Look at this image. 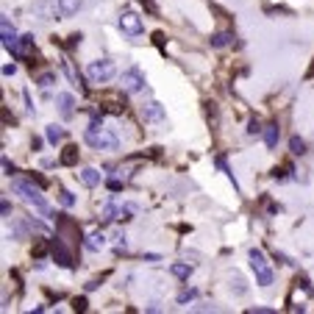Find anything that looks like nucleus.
I'll return each instance as SVG.
<instances>
[{"label": "nucleus", "instance_id": "33", "mask_svg": "<svg viewBox=\"0 0 314 314\" xmlns=\"http://www.w3.org/2000/svg\"><path fill=\"white\" fill-rule=\"evenodd\" d=\"M98 287H100V281H89V284H86V292H95Z\"/></svg>", "mask_w": 314, "mask_h": 314}, {"label": "nucleus", "instance_id": "17", "mask_svg": "<svg viewBox=\"0 0 314 314\" xmlns=\"http://www.w3.org/2000/svg\"><path fill=\"white\" fill-rule=\"evenodd\" d=\"M264 145H267L270 147V150H272V147H275L278 145V136H281V128H278L275 125V122H270V125H264Z\"/></svg>", "mask_w": 314, "mask_h": 314}, {"label": "nucleus", "instance_id": "29", "mask_svg": "<svg viewBox=\"0 0 314 314\" xmlns=\"http://www.w3.org/2000/svg\"><path fill=\"white\" fill-rule=\"evenodd\" d=\"M3 170H6V175H14V173H17V167L9 162V159H3Z\"/></svg>", "mask_w": 314, "mask_h": 314}, {"label": "nucleus", "instance_id": "18", "mask_svg": "<svg viewBox=\"0 0 314 314\" xmlns=\"http://www.w3.org/2000/svg\"><path fill=\"white\" fill-rule=\"evenodd\" d=\"M64 136H67V131H64L61 125H47V128H45V139L50 142V145H58V142H64Z\"/></svg>", "mask_w": 314, "mask_h": 314}, {"label": "nucleus", "instance_id": "13", "mask_svg": "<svg viewBox=\"0 0 314 314\" xmlns=\"http://www.w3.org/2000/svg\"><path fill=\"white\" fill-rule=\"evenodd\" d=\"M84 247H86V250H92V253H100L106 247V236L100 234V231H92V234L84 239Z\"/></svg>", "mask_w": 314, "mask_h": 314}, {"label": "nucleus", "instance_id": "10", "mask_svg": "<svg viewBox=\"0 0 314 314\" xmlns=\"http://www.w3.org/2000/svg\"><path fill=\"white\" fill-rule=\"evenodd\" d=\"M34 53V34H25V37H20V42L14 45V50H11V56L20 58V61H25L28 56Z\"/></svg>", "mask_w": 314, "mask_h": 314}, {"label": "nucleus", "instance_id": "32", "mask_svg": "<svg viewBox=\"0 0 314 314\" xmlns=\"http://www.w3.org/2000/svg\"><path fill=\"white\" fill-rule=\"evenodd\" d=\"M14 73H17L14 64H6V67H3V75H14Z\"/></svg>", "mask_w": 314, "mask_h": 314}, {"label": "nucleus", "instance_id": "15", "mask_svg": "<svg viewBox=\"0 0 314 314\" xmlns=\"http://www.w3.org/2000/svg\"><path fill=\"white\" fill-rule=\"evenodd\" d=\"M78 178H81V183H84V186H98V183H100V173H98V170H95V167H84V170H81V173H78Z\"/></svg>", "mask_w": 314, "mask_h": 314}, {"label": "nucleus", "instance_id": "30", "mask_svg": "<svg viewBox=\"0 0 314 314\" xmlns=\"http://www.w3.org/2000/svg\"><path fill=\"white\" fill-rule=\"evenodd\" d=\"M70 47H75V45H81V34H73V37H70V42H67Z\"/></svg>", "mask_w": 314, "mask_h": 314}, {"label": "nucleus", "instance_id": "7", "mask_svg": "<svg viewBox=\"0 0 314 314\" xmlns=\"http://www.w3.org/2000/svg\"><path fill=\"white\" fill-rule=\"evenodd\" d=\"M0 37H3V47L6 50H14V45L20 42V37H17V31H14V25H11V20L9 17H0Z\"/></svg>", "mask_w": 314, "mask_h": 314}, {"label": "nucleus", "instance_id": "34", "mask_svg": "<svg viewBox=\"0 0 314 314\" xmlns=\"http://www.w3.org/2000/svg\"><path fill=\"white\" fill-rule=\"evenodd\" d=\"M11 214V206H9V200H3V217H9Z\"/></svg>", "mask_w": 314, "mask_h": 314}, {"label": "nucleus", "instance_id": "3", "mask_svg": "<svg viewBox=\"0 0 314 314\" xmlns=\"http://www.w3.org/2000/svg\"><path fill=\"white\" fill-rule=\"evenodd\" d=\"M114 75H117V67L111 58H98V61H89V67H86L89 84H109Z\"/></svg>", "mask_w": 314, "mask_h": 314}, {"label": "nucleus", "instance_id": "27", "mask_svg": "<svg viewBox=\"0 0 314 314\" xmlns=\"http://www.w3.org/2000/svg\"><path fill=\"white\" fill-rule=\"evenodd\" d=\"M86 306H89V303H86V298H75L73 300V309L75 311H86Z\"/></svg>", "mask_w": 314, "mask_h": 314}, {"label": "nucleus", "instance_id": "24", "mask_svg": "<svg viewBox=\"0 0 314 314\" xmlns=\"http://www.w3.org/2000/svg\"><path fill=\"white\" fill-rule=\"evenodd\" d=\"M53 81H56V75H53V73H45L42 78H39V86H42V89H47V86H53Z\"/></svg>", "mask_w": 314, "mask_h": 314}, {"label": "nucleus", "instance_id": "23", "mask_svg": "<svg viewBox=\"0 0 314 314\" xmlns=\"http://www.w3.org/2000/svg\"><path fill=\"white\" fill-rule=\"evenodd\" d=\"M58 200H61V206H67V209H70V206H75V198L67 192V189H61V192H58Z\"/></svg>", "mask_w": 314, "mask_h": 314}, {"label": "nucleus", "instance_id": "22", "mask_svg": "<svg viewBox=\"0 0 314 314\" xmlns=\"http://www.w3.org/2000/svg\"><path fill=\"white\" fill-rule=\"evenodd\" d=\"M262 131H264V128H262V122H259L256 117H253V120L247 122V136H259Z\"/></svg>", "mask_w": 314, "mask_h": 314}, {"label": "nucleus", "instance_id": "1", "mask_svg": "<svg viewBox=\"0 0 314 314\" xmlns=\"http://www.w3.org/2000/svg\"><path fill=\"white\" fill-rule=\"evenodd\" d=\"M84 139L95 150H120V139H117L114 131L103 128V114H100V111H92V122H89V128H86Z\"/></svg>", "mask_w": 314, "mask_h": 314}, {"label": "nucleus", "instance_id": "14", "mask_svg": "<svg viewBox=\"0 0 314 314\" xmlns=\"http://www.w3.org/2000/svg\"><path fill=\"white\" fill-rule=\"evenodd\" d=\"M56 103H58V111H61L64 117H73V106H75V98L70 92H61V95H56Z\"/></svg>", "mask_w": 314, "mask_h": 314}, {"label": "nucleus", "instance_id": "4", "mask_svg": "<svg viewBox=\"0 0 314 314\" xmlns=\"http://www.w3.org/2000/svg\"><path fill=\"white\" fill-rule=\"evenodd\" d=\"M247 259H250V270L256 272V284L259 287H270L272 284V270H270L267 259H264V253L253 247V250L247 253Z\"/></svg>", "mask_w": 314, "mask_h": 314}, {"label": "nucleus", "instance_id": "28", "mask_svg": "<svg viewBox=\"0 0 314 314\" xmlns=\"http://www.w3.org/2000/svg\"><path fill=\"white\" fill-rule=\"evenodd\" d=\"M250 314H275V309H267V306H256V309H247Z\"/></svg>", "mask_w": 314, "mask_h": 314}, {"label": "nucleus", "instance_id": "8", "mask_svg": "<svg viewBox=\"0 0 314 314\" xmlns=\"http://www.w3.org/2000/svg\"><path fill=\"white\" fill-rule=\"evenodd\" d=\"M50 250H53V259H56V264H61V267L73 270V256H70V250L64 247V242L58 239V236L50 242Z\"/></svg>", "mask_w": 314, "mask_h": 314}, {"label": "nucleus", "instance_id": "25", "mask_svg": "<svg viewBox=\"0 0 314 314\" xmlns=\"http://www.w3.org/2000/svg\"><path fill=\"white\" fill-rule=\"evenodd\" d=\"M195 295H198V292H195V289H183V292L178 295V303H189V300H192Z\"/></svg>", "mask_w": 314, "mask_h": 314}, {"label": "nucleus", "instance_id": "5", "mask_svg": "<svg viewBox=\"0 0 314 314\" xmlns=\"http://www.w3.org/2000/svg\"><path fill=\"white\" fill-rule=\"evenodd\" d=\"M120 86L125 92H131V95H136V92H142L147 86V81H145V73H142L139 67H128L125 73L120 75Z\"/></svg>", "mask_w": 314, "mask_h": 314}, {"label": "nucleus", "instance_id": "19", "mask_svg": "<svg viewBox=\"0 0 314 314\" xmlns=\"http://www.w3.org/2000/svg\"><path fill=\"white\" fill-rule=\"evenodd\" d=\"M228 45H234V34L231 31H220L211 37V47H228Z\"/></svg>", "mask_w": 314, "mask_h": 314}, {"label": "nucleus", "instance_id": "12", "mask_svg": "<svg viewBox=\"0 0 314 314\" xmlns=\"http://www.w3.org/2000/svg\"><path fill=\"white\" fill-rule=\"evenodd\" d=\"M142 117H145V122H162L164 120V106L156 103V100H150V103L142 109Z\"/></svg>", "mask_w": 314, "mask_h": 314}, {"label": "nucleus", "instance_id": "9", "mask_svg": "<svg viewBox=\"0 0 314 314\" xmlns=\"http://www.w3.org/2000/svg\"><path fill=\"white\" fill-rule=\"evenodd\" d=\"M81 9H84V0H56V14L61 17V20L75 17Z\"/></svg>", "mask_w": 314, "mask_h": 314}, {"label": "nucleus", "instance_id": "21", "mask_svg": "<svg viewBox=\"0 0 314 314\" xmlns=\"http://www.w3.org/2000/svg\"><path fill=\"white\" fill-rule=\"evenodd\" d=\"M170 272H173L175 278H189V275H192V267H189V264H183V262H178V264H173V267H170Z\"/></svg>", "mask_w": 314, "mask_h": 314}, {"label": "nucleus", "instance_id": "6", "mask_svg": "<svg viewBox=\"0 0 314 314\" xmlns=\"http://www.w3.org/2000/svg\"><path fill=\"white\" fill-rule=\"evenodd\" d=\"M120 31L125 34L128 39H136V37H142V31H145V22H142V17L136 14V11H122L120 14Z\"/></svg>", "mask_w": 314, "mask_h": 314}, {"label": "nucleus", "instance_id": "2", "mask_svg": "<svg viewBox=\"0 0 314 314\" xmlns=\"http://www.w3.org/2000/svg\"><path fill=\"white\" fill-rule=\"evenodd\" d=\"M11 192L20 195V198L25 200V203H31L34 209L47 211V200L42 198V192L34 186V181H11Z\"/></svg>", "mask_w": 314, "mask_h": 314}, {"label": "nucleus", "instance_id": "16", "mask_svg": "<svg viewBox=\"0 0 314 314\" xmlns=\"http://www.w3.org/2000/svg\"><path fill=\"white\" fill-rule=\"evenodd\" d=\"M58 164H64V167H73V164H78V147L75 145H67L61 150V156H58Z\"/></svg>", "mask_w": 314, "mask_h": 314}, {"label": "nucleus", "instance_id": "11", "mask_svg": "<svg viewBox=\"0 0 314 314\" xmlns=\"http://www.w3.org/2000/svg\"><path fill=\"white\" fill-rule=\"evenodd\" d=\"M61 70H64V75L70 78V84L78 86V92H81V95H86V84H84V78H81V73L75 70V64L64 58V61H61Z\"/></svg>", "mask_w": 314, "mask_h": 314}, {"label": "nucleus", "instance_id": "26", "mask_svg": "<svg viewBox=\"0 0 314 314\" xmlns=\"http://www.w3.org/2000/svg\"><path fill=\"white\" fill-rule=\"evenodd\" d=\"M106 186H109L111 192H120V189H122V181H120V178H109V181H106Z\"/></svg>", "mask_w": 314, "mask_h": 314}, {"label": "nucleus", "instance_id": "31", "mask_svg": "<svg viewBox=\"0 0 314 314\" xmlns=\"http://www.w3.org/2000/svg\"><path fill=\"white\" fill-rule=\"evenodd\" d=\"M272 256H275V262H281V264H292L287 256H284V253H272Z\"/></svg>", "mask_w": 314, "mask_h": 314}, {"label": "nucleus", "instance_id": "20", "mask_svg": "<svg viewBox=\"0 0 314 314\" xmlns=\"http://www.w3.org/2000/svg\"><path fill=\"white\" fill-rule=\"evenodd\" d=\"M289 150H292V156H303V153H306V142L300 139V136H292V139H289Z\"/></svg>", "mask_w": 314, "mask_h": 314}]
</instances>
